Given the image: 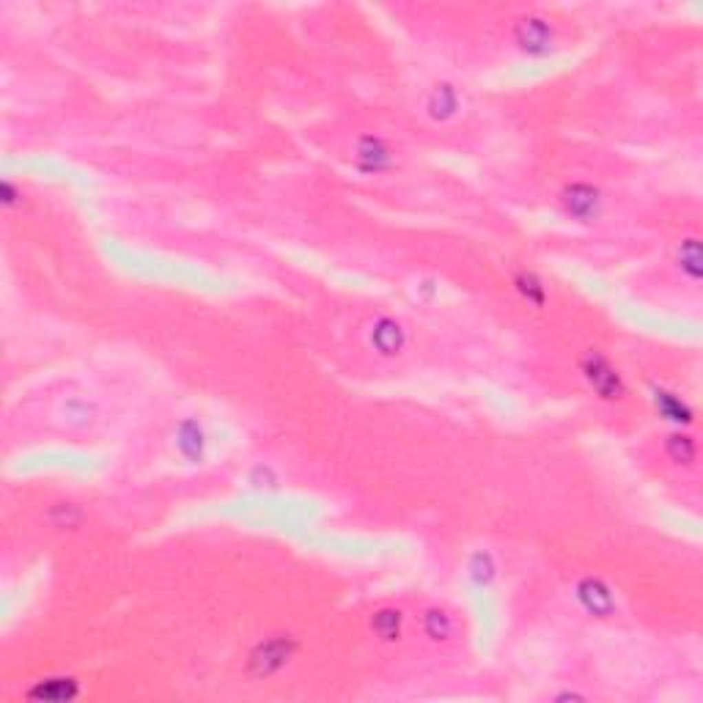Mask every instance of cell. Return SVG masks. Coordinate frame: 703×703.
<instances>
[{
  "instance_id": "cell-1",
  "label": "cell",
  "mask_w": 703,
  "mask_h": 703,
  "mask_svg": "<svg viewBox=\"0 0 703 703\" xmlns=\"http://www.w3.org/2000/svg\"><path fill=\"white\" fill-rule=\"evenodd\" d=\"M283 657H286L283 646H280V643H272V646L261 649V657H255V665L261 668V673H269V671H275V668L283 662Z\"/></svg>"
}]
</instances>
